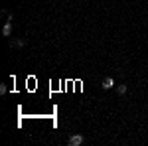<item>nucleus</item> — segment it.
I'll return each instance as SVG.
<instances>
[{"mask_svg":"<svg viewBox=\"0 0 148 146\" xmlns=\"http://www.w3.org/2000/svg\"><path fill=\"white\" fill-rule=\"evenodd\" d=\"M83 140H85V138H83V134H73V136H69V146H81L83 144Z\"/></svg>","mask_w":148,"mask_h":146,"instance_id":"nucleus-1","label":"nucleus"},{"mask_svg":"<svg viewBox=\"0 0 148 146\" xmlns=\"http://www.w3.org/2000/svg\"><path fill=\"white\" fill-rule=\"evenodd\" d=\"M10 34H12V20H8V22L2 26V36H6V38H8Z\"/></svg>","mask_w":148,"mask_h":146,"instance_id":"nucleus-3","label":"nucleus"},{"mask_svg":"<svg viewBox=\"0 0 148 146\" xmlns=\"http://www.w3.org/2000/svg\"><path fill=\"white\" fill-rule=\"evenodd\" d=\"M26 40H10V47H24Z\"/></svg>","mask_w":148,"mask_h":146,"instance_id":"nucleus-4","label":"nucleus"},{"mask_svg":"<svg viewBox=\"0 0 148 146\" xmlns=\"http://www.w3.org/2000/svg\"><path fill=\"white\" fill-rule=\"evenodd\" d=\"M116 93H119V95H125L126 93V85H119V87H116Z\"/></svg>","mask_w":148,"mask_h":146,"instance_id":"nucleus-5","label":"nucleus"},{"mask_svg":"<svg viewBox=\"0 0 148 146\" xmlns=\"http://www.w3.org/2000/svg\"><path fill=\"white\" fill-rule=\"evenodd\" d=\"M101 87L105 91H107V89H113V87H114V79L113 77H105V79H103V83H101Z\"/></svg>","mask_w":148,"mask_h":146,"instance_id":"nucleus-2","label":"nucleus"}]
</instances>
